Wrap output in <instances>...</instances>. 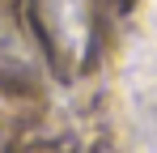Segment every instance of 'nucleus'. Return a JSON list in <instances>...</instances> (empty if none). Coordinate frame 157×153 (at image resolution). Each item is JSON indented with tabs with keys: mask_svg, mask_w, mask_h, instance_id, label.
I'll return each mask as SVG.
<instances>
[{
	"mask_svg": "<svg viewBox=\"0 0 157 153\" xmlns=\"http://www.w3.org/2000/svg\"><path fill=\"white\" fill-rule=\"evenodd\" d=\"M110 4H115V9H128V4H132V0H110Z\"/></svg>",
	"mask_w": 157,
	"mask_h": 153,
	"instance_id": "2",
	"label": "nucleus"
},
{
	"mask_svg": "<svg viewBox=\"0 0 157 153\" xmlns=\"http://www.w3.org/2000/svg\"><path fill=\"white\" fill-rule=\"evenodd\" d=\"M38 34L59 68H81L89 55V9L85 0H38L34 4Z\"/></svg>",
	"mask_w": 157,
	"mask_h": 153,
	"instance_id": "1",
	"label": "nucleus"
}]
</instances>
